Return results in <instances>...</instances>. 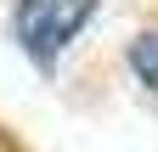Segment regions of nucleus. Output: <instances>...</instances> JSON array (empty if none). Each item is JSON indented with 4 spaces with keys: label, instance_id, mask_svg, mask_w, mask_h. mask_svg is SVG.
I'll use <instances>...</instances> for the list:
<instances>
[{
    "label": "nucleus",
    "instance_id": "nucleus-2",
    "mask_svg": "<svg viewBox=\"0 0 158 152\" xmlns=\"http://www.w3.org/2000/svg\"><path fill=\"white\" fill-rule=\"evenodd\" d=\"M130 73L147 85V96H158V28H141L130 40Z\"/></svg>",
    "mask_w": 158,
    "mask_h": 152
},
{
    "label": "nucleus",
    "instance_id": "nucleus-1",
    "mask_svg": "<svg viewBox=\"0 0 158 152\" xmlns=\"http://www.w3.org/2000/svg\"><path fill=\"white\" fill-rule=\"evenodd\" d=\"M96 0H17V45H23L34 62H51L62 56L68 40L90 23Z\"/></svg>",
    "mask_w": 158,
    "mask_h": 152
}]
</instances>
